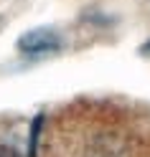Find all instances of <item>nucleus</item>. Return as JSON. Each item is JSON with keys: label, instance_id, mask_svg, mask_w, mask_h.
Masks as SVG:
<instances>
[{"label": "nucleus", "instance_id": "nucleus-1", "mask_svg": "<svg viewBox=\"0 0 150 157\" xmlns=\"http://www.w3.org/2000/svg\"><path fill=\"white\" fill-rule=\"evenodd\" d=\"M61 46V38L54 28H33L21 36L18 41V48L23 53H31V56H41V53H51Z\"/></svg>", "mask_w": 150, "mask_h": 157}, {"label": "nucleus", "instance_id": "nucleus-2", "mask_svg": "<svg viewBox=\"0 0 150 157\" xmlns=\"http://www.w3.org/2000/svg\"><path fill=\"white\" fill-rule=\"evenodd\" d=\"M0 157H23V155L10 144H0Z\"/></svg>", "mask_w": 150, "mask_h": 157}, {"label": "nucleus", "instance_id": "nucleus-3", "mask_svg": "<svg viewBox=\"0 0 150 157\" xmlns=\"http://www.w3.org/2000/svg\"><path fill=\"white\" fill-rule=\"evenodd\" d=\"M143 53H150V41H148V43L143 46Z\"/></svg>", "mask_w": 150, "mask_h": 157}]
</instances>
